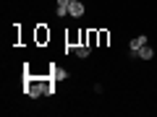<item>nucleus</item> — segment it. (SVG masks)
<instances>
[{"mask_svg":"<svg viewBox=\"0 0 157 117\" xmlns=\"http://www.w3.org/2000/svg\"><path fill=\"white\" fill-rule=\"evenodd\" d=\"M26 94L32 96V99L42 96V94H45V81H32V78H29V81H26Z\"/></svg>","mask_w":157,"mask_h":117,"instance_id":"f257e3e1","label":"nucleus"},{"mask_svg":"<svg viewBox=\"0 0 157 117\" xmlns=\"http://www.w3.org/2000/svg\"><path fill=\"white\" fill-rule=\"evenodd\" d=\"M144 44H149L144 34H141V37H134V39H131V44H128V47H131V57H139V50H141Z\"/></svg>","mask_w":157,"mask_h":117,"instance_id":"f03ea898","label":"nucleus"},{"mask_svg":"<svg viewBox=\"0 0 157 117\" xmlns=\"http://www.w3.org/2000/svg\"><path fill=\"white\" fill-rule=\"evenodd\" d=\"M68 11H71L68 16H73V18H81V16H84V3H81V0H73Z\"/></svg>","mask_w":157,"mask_h":117,"instance_id":"7ed1b4c3","label":"nucleus"},{"mask_svg":"<svg viewBox=\"0 0 157 117\" xmlns=\"http://www.w3.org/2000/svg\"><path fill=\"white\" fill-rule=\"evenodd\" d=\"M50 73H52L55 81H66L68 78V70H63V68H58V65H50Z\"/></svg>","mask_w":157,"mask_h":117,"instance_id":"20e7f679","label":"nucleus"},{"mask_svg":"<svg viewBox=\"0 0 157 117\" xmlns=\"http://www.w3.org/2000/svg\"><path fill=\"white\" fill-rule=\"evenodd\" d=\"M89 50H92L89 44H76V50H73V52H76V57L84 60V57H89Z\"/></svg>","mask_w":157,"mask_h":117,"instance_id":"39448f33","label":"nucleus"},{"mask_svg":"<svg viewBox=\"0 0 157 117\" xmlns=\"http://www.w3.org/2000/svg\"><path fill=\"white\" fill-rule=\"evenodd\" d=\"M139 57H141V60H152V57H155V50H152L149 44H144V47L139 50Z\"/></svg>","mask_w":157,"mask_h":117,"instance_id":"423d86ee","label":"nucleus"},{"mask_svg":"<svg viewBox=\"0 0 157 117\" xmlns=\"http://www.w3.org/2000/svg\"><path fill=\"white\" fill-rule=\"evenodd\" d=\"M68 8H71V5H58V8H55V13H58V16H60V18H66L68 13H71V11H68Z\"/></svg>","mask_w":157,"mask_h":117,"instance_id":"0eeeda50","label":"nucleus"},{"mask_svg":"<svg viewBox=\"0 0 157 117\" xmlns=\"http://www.w3.org/2000/svg\"><path fill=\"white\" fill-rule=\"evenodd\" d=\"M45 94H47V96L55 94V83H52V81H45Z\"/></svg>","mask_w":157,"mask_h":117,"instance_id":"6e6552de","label":"nucleus"},{"mask_svg":"<svg viewBox=\"0 0 157 117\" xmlns=\"http://www.w3.org/2000/svg\"><path fill=\"white\" fill-rule=\"evenodd\" d=\"M73 0H58V5H71Z\"/></svg>","mask_w":157,"mask_h":117,"instance_id":"1a4fd4ad","label":"nucleus"}]
</instances>
